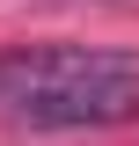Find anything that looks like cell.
<instances>
[{"mask_svg":"<svg viewBox=\"0 0 139 146\" xmlns=\"http://www.w3.org/2000/svg\"><path fill=\"white\" fill-rule=\"evenodd\" d=\"M117 73H139V51H110V44H15V51H0V102L22 110L37 95L81 88V80H117Z\"/></svg>","mask_w":139,"mask_h":146,"instance_id":"1","label":"cell"},{"mask_svg":"<svg viewBox=\"0 0 139 146\" xmlns=\"http://www.w3.org/2000/svg\"><path fill=\"white\" fill-rule=\"evenodd\" d=\"M15 124L29 131H103V124H139V73H117V80H81V88L37 95V102L7 110Z\"/></svg>","mask_w":139,"mask_h":146,"instance_id":"2","label":"cell"}]
</instances>
